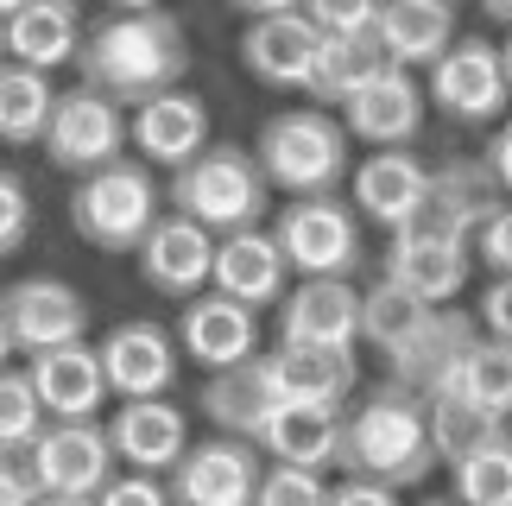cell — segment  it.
<instances>
[{"label":"cell","mask_w":512,"mask_h":506,"mask_svg":"<svg viewBox=\"0 0 512 506\" xmlns=\"http://www.w3.org/2000/svg\"><path fill=\"white\" fill-rule=\"evenodd\" d=\"M76 70H83V89L140 108V102H152V95H165V89H184L190 32H184V19L165 13V7H152V13H102L83 32Z\"/></svg>","instance_id":"cell-1"},{"label":"cell","mask_w":512,"mask_h":506,"mask_svg":"<svg viewBox=\"0 0 512 506\" xmlns=\"http://www.w3.org/2000/svg\"><path fill=\"white\" fill-rule=\"evenodd\" d=\"M342 475L380 481V488H418L437 469L430 450V424H424V399L405 386H367L361 399L342 412V450H336Z\"/></svg>","instance_id":"cell-2"},{"label":"cell","mask_w":512,"mask_h":506,"mask_svg":"<svg viewBox=\"0 0 512 506\" xmlns=\"http://www.w3.org/2000/svg\"><path fill=\"white\" fill-rule=\"evenodd\" d=\"M260 159V178L285 197H336L348 178V127L329 108H279L260 121V140L247 146Z\"/></svg>","instance_id":"cell-3"},{"label":"cell","mask_w":512,"mask_h":506,"mask_svg":"<svg viewBox=\"0 0 512 506\" xmlns=\"http://www.w3.org/2000/svg\"><path fill=\"white\" fill-rule=\"evenodd\" d=\"M266 197H272V184L260 178V159L247 146H203L165 184V203L177 216H190L196 228H209L215 241L234 235V228H260Z\"/></svg>","instance_id":"cell-4"},{"label":"cell","mask_w":512,"mask_h":506,"mask_svg":"<svg viewBox=\"0 0 512 506\" xmlns=\"http://www.w3.org/2000/svg\"><path fill=\"white\" fill-rule=\"evenodd\" d=\"M165 216V190L146 159H114L70 190V228L102 253H140L152 222Z\"/></svg>","instance_id":"cell-5"},{"label":"cell","mask_w":512,"mask_h":506,"mask_svg":"<svg viewBox=\"0 0 512 506\" xmlns=\"http://www.w3.org/2000/svg\"><path fill=\"white\" fill-rule=\"evenodd\" d=\"M272 241L298 279H354L361 272V216L342 197H291L272 222Z\"/></svg>","instance_id":"cell-6"},{"label":"cell","mask_w":512,"mask_h":506,"mask_svg":"<svg viewBox=\"0 0 512 506\" xmlns=\"http://www.w3.org/2000/svg\"><path fill=\"white\" fill-rule=\"evenodd\" d=\"M19 462H26L38 494H64V500H95L114 481V443L108 424L95 418H51Z\"/></svg>","instance_id":"cell-7"},{"label":"cell","mask_w":512,"mask_h":506,"mask_svg":"<svg viewBox=\"0 0 512 506\" xmlns=\"http://www.w3.org/2000/svg\"><path fill=\"white\" fill-rule=\"evenodd\" d=\"M424 102L456 127H487L512 108V89H506V70H500V45L462 32L437 64H430V83H424Z\"/></svg>","instance_id":"cell-8"},{"label":"cell","mask_w":512,"mask_h":506,"mask_svg":"<svg viewBox=\"0 0 512 506\" xmlns=\"http://www.w3.org/2000/svg\"><path fill=\"white\" fill-rule=\"evenodd\" d=\"M45 159L57 171H76V178H89V171H102L114 159H127V114L121 102H108V95L95 89H57V108H51V127H45Z\"/></svg>","instance_id":"cell-9"},{"label":"cell","mask_w":512,"mask_h":506,"mask_svg":"<svg viewBox=\"0 0 512 506\" xmlns=\"http://www.w3.org/2000/svg\"><path fill=\"white\" fill-rule=\"evenodd\" d=\"M260 443L247 437H203L177 456V469L165 475L171 506H253L260 494Z\"/></svg>","instance_id":"cell-10"},{"label":"cell","mask_w":512,"mask_h":506,"mask_svg":"<svg viewBox=\"0 0 512 506\" xmlns=\"http://www.w3.org/2000/svg\"><path fill=\"white\" fill-rule=\"evenodd\" d=\"M0 317H7V336L19 355H45V348L64 342H89V298L51 272L38 279H13L0 291Z\"/></svg>","instance_id":"cell-11"},{"label":"cell","mask_w":512,"mask_h":506,"mask_svg":"<svg viewBox=\"0 0 512 506\" xmlns=\"http://www.w3.org/2000/svg\"><path fill=\"white\" fill-rule=\"evenodd\" d=\"M260 361V380L272 405H317V412H342V405L361 393V367H354V348H291L272 342Z\"/></svg>","instance_id":"cell-12"},{"label":"cell","mask_w":512,"mask_h":506,"mask_svg":"<svg viewBox=\"0 0 512 506\" xmlns=\"http://www.w3.org/2000/svg\"><path fill=\"white\" fill-rule=\"evenodd\" d=\"M95 355H102V380L114 399H171L177 386V336L165 323L152 317H133V323H114L102 342H95Z\"/></svg>","instance_id":"cell-13"},{"label":"cell","mask_w":512,"mask_h":506,"mask_svg":"<svg viewBox=\"0 0 512 506\" xmlns=\"http://www.w3.org/2000/svg\"><path fill=\"white\" fill-rule=\"evenodd\" d=\"M279 342L354 348L361 342V285L354 279H298L279 298Z\"/></svg>","instance_id":"cell-14"},{"label":"cell","mask_w":512,"mask_h":506,"mask_svg":"<svg viewBox=\"0 0 512 506\" xmlns=\"http://www.w3.org/2000/svg\"><path fill=\"white\" fill-rule=\"evenodd\" d=\"M424 114H430V102H424V83L411 70H380L373 83H361L342 102V127H348V140H361V146H411L424 133Z\"/></svg>","instance_id":"cell-15"},{"label":"cell","mask_w":512,"mask_h":506,"mask_svg":"<svg viewBox=\"0 0 512 506\" xmlns=\"http://www.w3.org/2000/svg\"><path fill=\"white\" fill-rule=\"evenodd\" d=\"M209 266H215V235L196 228L190 216H177V209H165L152 222V235L140 241V279L171 304H190L196 291H209Z\"/></svg>","instance_id":"cell-16"},{"label":"cell","mask_w":512,"mask_h":506,"mask_svg":"<svg viewBox=\"0 0 512 506\" xmlns=\"http://www.w3.org/2000/svg\"><path fill=\"white\" fill-rule=\"evenodd\" d=\"M171 336H177V355H190L203 374H222V367L253 361V348H260V317H253L247 304L222 298V291H196Z\"/></svg>","instance_id":"cell-17"},{"label":"cell","mask_w":512,"mask_h":506,"mask_svg":"<svg viewBox=\"0 0 512 506\" xmlns=\"http://www.w3.org/2000/svg\"><path fill=\"white\" fill-rule=\"evenodd\" d=\"M481 336V323L468 317V310H456V304H437V310H424V323L411 329V336L386 355V367H392V386H405V393H418V399H430V393H443V380L456 374V361H462V348Z\"/></svg>","instance_id":"cell-18"},{"label":"cell","mask_w":512,"mask_h":506,"mask_svg":"<svg viewBox=\"0 0 512 506\" xmlns=\"http://www.w3.org/2000/svg\"><path fill=\"white\" fill-rule=\"evenodd\" d=\"M209 291H222V298L247 304L253 317H260L266 304H279L285 291H291V266H285L279 241H272V228H234V235L215 241Z\"/></svg>","instance_id":"cell-19"},{"label":"cell","mask_w":512,"mask_h":506,"mask_svg":"<svg viewBox=\"0 0 512 506\" xmlns=\"http://www.w3.org/2000/svg\"><path fill=\"white\" fill-rule=\"evenodd\" d=\"M127 146L140 152L152 171L190 165L196 152L209 146V108H203V95L165 89V95H152V102H140V108H133V121H127Z\"/></svg>","instance_id":"cell-20"},{"label":"cell","mask_w":512,"mask_h":506,"mask_svg":"<svg viewBox=\"0 0 512 506\" xmlns=\"http://www.w3.org/2000/svg\"><path fill=\"white\" fill-rule=\"evenodd\" d=\"M108 443L133 475H171L190 450V418L171 399H121V412L108 418Z\"/></svg>","instance_id":"cell-21"},{"label":"cell","mask_w":512,"mask_h":506,"mask_svg":"<svg viewBox=\"0 0 512 506\" xmlns=\"http://www.w3.org/2000/svg\"><path fill=\"white\" fill-rule=\"evenodd\" d=\"M348 190H354V216L392 235V228L430 197V165L405 146H386V152H367V159L348 171Z\"/></svg>","instance_id":"cell-22"},{"label":"cell","mask_w":512,"mask_h":506,"mask_svg":"<svg viewBox=\"0 0 512 506\" xmlns=\"http://www.w3.org/2000/svg\"><path fill=\"white\" fill-rule=\"evenodd\" d=\"M26 380L45 418H95L108 399V380H102V355L95 342H64V348H45V355L26 361Z\"/></svg>","instance_id":"cell-23"},{"label":"cell","mask_w":512,"mask_h":506,"mask_svg":"<svg viewBox=\"0 0 512 506\" xmlns=\"http://www.w3.org/2000/svg\"><path fill=\"white\" fill-rule=\"evenodd\" d=\"M373 38L392 70H430L456 45V0H386L373 19Z\"/></svg>","instance_id":"cell-24"},{"label":"cell","mask_w":512,"mask_h":506,"mask_svg":"<svg viewBox=\"0 0 512 506\" xmlns=\"http://www.w3.org/2000/svg\"><path fill=\"white\" fill-rule=\"evenodd\" d=\"M317 26L304 13H272V19H247L241 32V70L266 89H304L310 57H317Z\"/></svg>","instance_id":"cell-25"},{"label":"cell","mask_w":512,"mask_h":506,"mask_svg":"<svg viewBox=\"0 0 512 506\" xmlns=\"http://www.w3.org/2000/svg\"><path fill=\"white\" fill-rule=\"evenodd\" d=\"M83 0H26L13 19H7V57L26 70H64L76 64V51H83Z\"/></svg>","instance_id":"cell-26"},{"label":"cell","mask_w":512,"mask_h":506,"mask_svg":"<svg viewBox=\"0 0 512 506\" xmlns=\"http://www.w3.org/2000/svg\"><path fill=\"white\" fill-rule=\"evenodd\" d=\"M468 272H475V247H468V241H392L380 279L405 285L418 304L437 310L449 298H462Z\"/></svg>","instance_id":"cell-27"},{"label":"cell","mask_w":512,"mask_h":506,"mask_svg":"<svg viewBox=\"0 0 512 506\" xmlns=\"http://www.w3.org/2000/svg\"><path fill=\"white\" fill-rule=\"evenodd\" d=\"M260 450L285 469H336V450H342V412H317V405H272L266 431H260Z\"/></svg>","instance_id":"cell-28"},{"label":"cell","mask_w":512,"mask_h":506,"mask_svg":"<svg viewBox=\"0 0 512 506\" xmlns=\"http://www.w3.org/2000/svg\"><path fill=\"white\" fill-rule=\"evenodd\" d=\"M386 70V51L373 32H342V38H317V57H310V76H304V95L317 108H342L361 83Z\"/></svg>","instance_id":"cell-29"},{"label":"cell","mask_w":512,"mask_h":506,"mask_svg":"<svg viewBox=\"0 0 512 506\" xmlns=\"http://www.w3.org/2000/svg\"><path fill=\"white\" fill-rule=\"evenodd\" d=\"M430 203H437L443 216L475 241L481 228L506 209V190H500V178H494L487 159H443L437 171H430Z\"/></svg>","instance_id":"cell-30"},{"label":"cell","mask_w":512,"mask_h":506,"mask_svg":"<svg viewBox=\"0 0 512 506\" xmlns=\"http://www.w3.org/2000/svg\"><path fill=\"white\" fill-rule=\"evenodd\" d=\"M203 412L222 437H247L260 443L266 418H272V393L260 380V361H241V367H222V374H209L203 386Z\"/></svg>","instance_id":"cell-31"},{"label":"cell","mask_w":512,"mask_h":506,"mask_svg":"<svg viewBox=\"0 0 512 506\" xmlns=\"http://www.w3.org/2000/svg\"><path fill=\"white\" fill-rule=\"evenodd\" d=\"M443 393L449 399H462V405H475V412L487 418H512V342H494V336H475L462 348V361H456V374L443 380Z\"/></svg>","instance_id":"cell-32"},{"label":"cell","mask_w":512,"mask_h":506,"mask_svg":"<svg viewBox=\"0 0 512 506\" xmlns=\"http://www.w3.org/2000/svg\"><path fill=\"white\" fill-rule=\"evenodd\" d=\"M51 108H57L51 76L7 57L0 64V146H38L51 127Z\"/></svg>","instance_id":"cell-33"},{"label":"cell","mask_w":512,"mask_h":506,"mask_svg":"<svg viewBox=\"0 0 512 506\" xmlns=\"http://www.w3.org/2000/svg\"><path fill=\"white\" fill-rule=\"evenodd\" d=\"M424 424H430V450H437V462H462V456H475L481 443H494L506 431L500 418H487V412H475V405H462L449 393L424 399Z\"/></svg>","instance_id":"cell-34"},{"label":"cell","mask_w":512,"mask_h":506,"mask_svg":"<svg viewBox=\"0 0 512 506\" xmlns=\"http://www.w3.org/2000/svg\"><path fill=\"white\" fill-rule=\"evenodd\" d=\"M449 488H456V506H512V431L449 462Z\"/></svg>","instance_id":"cell-35"},{"label":"cell","mask_w":512,"mask_h":506,"mask_svg":"<svg viewBox=\"0 0 512 506\" xmlns=\"http://www.w3.org/2000/svg\"><path fill=\"white\" fill-rule=\"evenodd\" d=\"M424 310L430 304H418L405 285H392V279H373L367 291H361V342H373L380 355H392L411 329L424 323Z\"/></svg>","instance_id":"cell-36"},{"label":"cell","mask_w":512,"mask_h":506,"mask_svg":"<svg viewBox=\"0 0 512 506\" xmlns=\"http://www.w3.org/2000/svg\"><path fill=\"white\" fill-rule=\"evenodd\" d=\"M45 405H38L26 367H0V456H26L45 431Z\"/></svg>","instance_id":"cell-37"},{"label":"cell","mask_w":512,"mask_h":506,"mask_svg":"<svg viewBox=\"0 0 512 506\" xmlns=\"http://www.w3.org/2000/svg\"><path fill=\"white\" fill-rule=\"evenodd\" d=\"M253 506H329V481L317 469H285V462H266Z\"/></svg>","instance_id":"cell-38"},{"label":"cell","mask_w":512,"mask_h":506,"mask_svg":"<svg viewBox=\"0 0 512 506\" xmlns=\"http://www.w3.org/2000/svg\"><path fill=\"white\" fill-rule=\"evenodd\" d=\"M380 7H386V0H304L298 13H304L323 38H342V32H373Z\"/></svg>","instance_id":"cell-39"},{"label":"cell","mask_w":512,"mask_h":506,"mask_svg":"<svg viewBox=\"0 0 512 506\" xmlns=\"http://www.w3.org/2000/svg\"><path fill=\"white\" fill-rule=\"evenodd\" d=\"M26 235H32V190L19 171L0 165V260L26 247Z\"/></svg>","instance_id":"cell-40"},{"label":"cell","mask_w":512,"mask_h":506,"mask_svg":"<svg viewBox=\"0 0 512 506\" xmlns=\"http://www.w3.org/2000/svg\"><path fill=\"white\" fill-rule=\"evenodd\" d=\"M468 247H475V260H481L487 272H494V279H512V203H506L500 216L487 222V228H481V235L468 241Z\"/></svg>","instance_id":"cell-41"},{"label":"cell","mask_w":512,"mask_h":506,"mask_svg":"<svg viewBox=\"0 0 512 506\" xmlns=\"http://www.w3.org/2000/svg\"><path fill=\"white\" fill-rule=\"evenodd\" d=\"M95 506H171V488L159 475H114L102 494H95Z\"/></svg>","instance_id":"cell-42"},{"label":"cell","mask_w":512,"mask_h":506,"mask_svg":"<svg viewBox=\"0 0 512 506\" xmlns=\"http://www.w3.org/2000/svg\"><path fill=\"white\" fill-rule=\"evenodd\" d=\"M475 323H481L494 342H512V279H494V285L481 291V304H475Z\"/></svg>","instance_id":"cell-43"},{"label":"cell","mask_w":512,"mask_h":506,"mask_svg":"<svg viewBox=\"0 0 512 506\" xmlns=\"http://www.w3.org/2000/svg\"><path fill=\"white\" fill-rule=\"evenodd\" d=\"M329 506H399V488H380V481L342 475L336 488H329Z\"/></svg>","instance_id":"cell-44"},{"label":"cell","mask_w":512,"mask_h":506,"mask_svg":"<svg viewBox=\"0 0 512 506\" xmlns=\"http://www.w3.org/2000/svg\"><path fill=\"white\" fill-rule=\"evenodd\" d=\"M38 488H32V475H26V462L19 456H0V506H32Z\"/></svg>","instance_id":"cell-45"},{"label":"cell","mask_w":512,"mask_h":506,"mask_svg":"<svg viewBox=\"0 0 512 506\" xmlns=\"http://www.w3.org/2000/svg\"><path fill=\"white\" fill-rule=\"evenodd\" d=\"M487 165H494V178H500V190H506V203H512V121L487 140V152H481Z\"/></svg>","instance_id":"cell-46"},{"label":"cell","mask_w":512,"mask_h":506,"mask_svg":"<svg viewBox=\"0 0 512 506\" xmlns=\"http://www.w3.org/2000/svg\"><path fill=\"white\" fill-rule=\"evenodd\" d=\"M234 7H241L247 19H272V13H298L304 0H234Z\"/></svg>","instance_id":"cell-47"},{"label":"cell","mask_w":512,"mask_h":506,"mask_svg":"<svg viewBox=\"0 0 512 506\" xmlns=\"http://www.w3.org/2000/svg\"><path fill=\"white\" fill-rule=\"evenodd\" d=\"M475 7H481L487 19H500V26L512 32V0H475Z\"/></svg>","instance_id":"cell-48"},{"label":"cell","mask_w":512,"mask_h":506,"mask_svg":"<svg viewBox=\"0 0 512 506\" xmlns=\"http://www.w3.org/2000/svg\"><path fill=\"white\" fill-rule=\"evenodd\" d=\"M159 0H108V13H152Z\"/></svg>","instance_id":"cell-49"},{"label":"cell","mask_w":512,"mask_h":506,"mask_svg":"<svg viewBox=\"0 0 512 506\" xmlns=\"http://www.w3.org/2000/svg\"><path fill=\"white\" fill-rule=\"evenodd\" d=\"M13 355H19V348H13V336H7V317H0V367H7Z\"/></svg>","instance_id":"cell-50"},{"label":"cell","mask_w":512,"mask_h":506,"mask_svg":"<svg viewBox=\"0 0 512 506\" xmlns=\"http://www.w3.org/2000/svg\"><path fill=\"white\" fill-rule=\"evenodd\" d=\"M32 506H95V500H64V494H38Z\"/></svg>","instance_id":"cell-51"},{"label":"cell","mask_w":512,"mask_h":506,"mask_svg":"<svg viewBox=\"0 0 512 506\" xmlns=\"http://www.w3.org/2000/svg\"><path fill=\"white\" fill-rule=\"evenodd\" d=\"M500 70H506V89H512V32H506V45H500Z\"/></svg>","instance_id":"cell-52"},{"label":"cell","mask_w":512,"mask_h":506,"mask_svg":"<svg viewBox=\"0 0 512 506\" xmlns=\"http://www.w3.org/2000/svg\"><path fill=\"white\" fill-rule=\"evenodd\" d=\"M19 7H26V0H0V26H7V19H13Z\"/></svg>","instance_id":"cell-53"},{"label":"cell","mask_w":512,"mask_h":506,"mask_svg":"<svg viewBox=\"0 0 512 506\" xmlns=\"http://www.w3.org/2000/svg\"><path fill=\"white\" fill-rule=\"evenodd\" d=\"M0 64H7V26H0Z\"/></svg>","instance_id":"cell-54"},{"label":"cell","mask_w":512,"mask_h":506,"mask_svg":"<svg viewBox=\"0 0 512 506\" xmlns=\"http://www.w3.org/2000/svg\"><path fill=\"white\" fill-rule=\"evenodd\" d=\"M418 506H456V500H418Z\"/></svg>","instance_id":"cell-55"}]
</instances>
